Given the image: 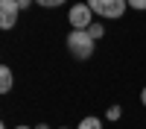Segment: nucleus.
Wrapping results in <instances>:
<instances>
[{"instance_id":"obj_16","label":"nucleus","mask_w":146,"mask_h":129,"mask_svg":"<svg viewBox=\"0 0 146 129\" xmlns=\"http://www.w3.org/2000/svg\"><path fill=\"white\" fill-rule=\"evenodd\" d=\"M58 129H67V126H58Z\"/></svg>"},{"instance_id":"obj_3","label":"nucleus","mask_w":146,"mask_h":129,"mask_svg":"<svg viewBox=\"0 0 146 129\" xmlns=\"http://www.w3.org/2000/svg\"><path fill=\"white\" fill-rule=\"evenodd\" d=\"M67 21H70V27H73V29H88L91 23H94V12H91L88 3H76V6H70Z\"/></svg>"},{"instance_id":"obj_8","label":"nucleus","mask_w":146,"mask_h":129,"mask_svg":"<svg viewBox=\"0 0 146 129\" xmlns=\"http://www.w3.org/2000/svg\"><path fill=\"white\" fill-rule=\"evenodd\" d=\"M35 3H38L41 9H58V6H64L67 0H35Z\"/></svg>"},{"instance_id":"obj_5","label":"nucleus","mask_w":146,"mask_h":129,"mask_svg":"<svg viewBox=\"0 0 146 129\" xmlns=\"http://www.w3.org/2000/svg\"><path fill=\"white\" fill-rule=\"evenodd\" d=\"M12 85H15V76H12V68L0 65V94H9Z\"/></svg>"},{"instance_id":"obj_15","label":"nucleus","mask_w":146,"mask_h":129,"mask_svg":"<svg viewBox=\"0 0 146 129\" xmlns=\"http://www.w3.org/2000/svg\"><path fill=\"white\" fill-rule=\"evenodd\" d=\"M0 129H6V126H3V120H0Z\"/></svg>"},{"instance_id":"obj_2","label":"nucleus","mask_w":146,"mask_h":129,"mask_svg":"<svg viewBox=\"0 0 146 129\" xmlns=\"http://www.w3.org/2000/svg\"><path fill=\"white\" fill-rule=\"evenodd\" d=\"M85 3L91 6V12L96 18H105V21H117L126 15V0H85Z\"/></svg>"},{"instance_id":"obj_7","label":"nucleus","mask_w":146,"mask_h":129,"mask_svg":"<svg viewBox=\"0 0 146 129\" xmlns=\"http://www.w3.org/2000/svg\"><path fill=\"white\" fill-rule=\"evenodd\" d=\"M88 35H91L94 41H100V38H105V27H102L100 21H94L91 27H88Z\"/></svg>"},{"instance_id":"obj_10","label":"nucleus","mask_w":146,"mask_h":129,"mask_svg":"<svg viewBox=\"0 0 146 129\" xmlns=\"http://www.w3.org/2000/svg\"><path fill=\"white\" fill-rule=\"evenodd\" d=\"M126 3L135 9V12H146V0H126Z\"/></svg>"},{"instance_id":"obj_4","label":"nucleus","mask_w":146,"mask_h":129,"mask_svg":"<svg viewBox=\"0 0 146 129\" xmlns=\"http://www.w3.org/2000/svg\"><path fill=\"white\" fill-rule=\"evenodd\" d=\"M18 15H21V9L15 0H0V29H12L18 23Z\"/></svg>"},{"instance_id":"obj_14","label":"nucleus","mask_w":146,"mask_h":129,"mask_svg":"<svg viewBox=\"0 0 146 129\" xmlns=\"http://www.w3.org/2000/svg\"><path fill=\"white\" fill-rule=\"evenodd\" d=\"M15 129H32V126H15Z\"/></svg>"},{"instance_id":"obj_11","label":"nucleus","mask_w":146,"mask_h":129,"mask_svg":"<svg viewBox=\"0 0 146 129\" xmlns=\"http://www.w3.org/2000/svg\"><path fill=\"white\" fill-rule=\"evenodd\" d=\"M15 3H18V9H21V12H23V9H29V6H32V3H35V0H15Z\"/></svg>"},{"instance_id":"obj_6","label":"nucleus","mask_w":146,"mask_h":129,"mask_svg":"<svg viewBox=\"0 0 146 129\" xmlns=\"http://www.w3.org/2000/svg\"><path fill=\"white\" fill-rule=\"evenodd\" d=\"M76 129H102V120H100V117H94V114H88V117H82V120H79Z\"/></svg>"},{"instance_id":"obj_9","label":"nucleus","mask_w":146,"mask_h":129,"mask_svg":"<svg viewBox=\"0 0 146 129\" xmlns=\"http://www.w3.org/2000/svg\"><path fill=\"white\" fill-rule=\"evenodd\" d=\"M120 114H123V109H120V106H108V112H105L108 120H120Z\"/></svg>"},{"instance_id":"obj_12","label":"nucleus","mask_w":146,"mask_h":129,"mask_svg":"<svg viewBox=\"0 0 146 129\" xmlns=\"http://www.w3.org/2000/svg\"><path fill=\"white\" fill-rule=\"evenodd\" d=\"M140 103H143V106H146V88H143V91H140Z\"/></svg>"},{"instance_id":"obj_13","label":"nucleus","mask_w":146,"mask_h":129,"mask_svg":"<svg viewBox=\"0 0 146 129\" xmlns=\"http://www.w3.org/2000/svg\"><path fill=\"white\" fill-rule=\"evenodd\" d=\"M35 129H50V126H47V123H38V126H35Z\"/></svg>"},{"instance_id":"obj_1","label":"nucleus","mask_w":146,"mask_h":129,"mask_svg":"<svg viewBox=\"0 0 146 129\" xmlns=\"http://www.w3.org/2000/svg\"><path fill=\"white\" fill-rule=\"evenodd\" d=\"M94 47H96V41L88 35V29H73V32H67V50H70V56H76V59H91L94 56Z\"/></svg>"}]
</instances>
